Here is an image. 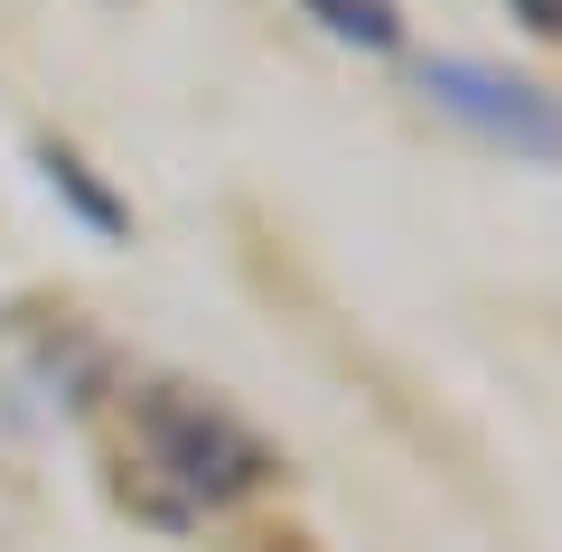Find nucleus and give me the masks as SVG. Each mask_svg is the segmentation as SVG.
Here are the masks:
<instances>
[{"label":"nucleus","mask_w":562,"mask_h":552,"mask_svg":"<svg viewBox=\"0 0 562 552\" xmlns=\"http://www.w3.org/2000/svg\"><path fill=\"white\" fill-rule=\"evenodd\" d=\"M272 469L281 459L225 403L188 394V384H140L122 403V496L169 533L216 515V506H235V496H254Z\"/></svg>","instance_id":"nucleus-1"},{"label":"nucleus","mask_w":562,"mask_h":552,"mask_svg":"<svg viewBox=\"0 0 562 552\" xmlns=\"http://www.w3.org/2000/svg\"><path fill=\"white\" fill-rule=\"evenodd\" d=\"M422 94L441 103V113H460L479 140L516 150V159H562V103L543 94V85L506 76V66H479V57H431V66H422Z\"/></svg>","instance_id":"nucleus-2"},{"label":"nucleus","mask_w":562,"mask_h":552,"mask_svg":"<svg viewBox=\"0 0 562 552\" xmlns=\"http://www.w3.org/2000/svg\"><path fill=\"white\" fill-rule=\"evenodd\" d=\"M29 159H38V178H47V188H57L66 206H76L85 225H94L103 244H122V235H132V206H122L113 188H103V178L85 169V150H76V140H38V150H29Z\"/></svg>","instance_id":"nucleus-3"},{"label":"nucleus","mask_w":562,"mask_h":552,"mask_svg":"<svg viewBox=\"0 0 562 552\" xmlns=\"http://www.w3.org/2000/svg\"><path fill=\"white\" fill-rule=\"evenodd\" d=\"M310 20L328 29V38H347V47H403V20H394V0H301Z\"/></svg>","instance_id":"nucleus-4"},{"label":"nucleus","mask_w":562,"mask_h":552,"mask_svg":"<svg viewBox=\"0 0 562 552\" xmlns=\"http://www.w3.org/2000/svg\"><path fill=\"white\" fill-rule=\"evenodd\" d=\"M506 10H516L535 38H562V0H506Z\"/></svg>","instance_id":"nucleus-5"}]
</instances>
